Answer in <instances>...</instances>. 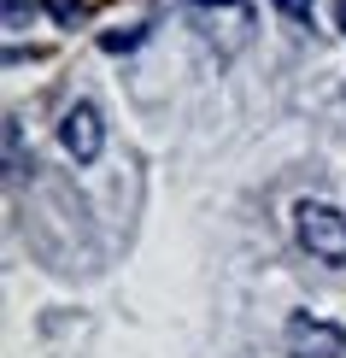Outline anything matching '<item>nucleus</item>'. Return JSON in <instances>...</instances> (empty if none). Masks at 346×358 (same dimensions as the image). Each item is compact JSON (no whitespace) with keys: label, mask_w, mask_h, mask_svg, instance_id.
<instances>
[{"label":"nucleus","mask_w":346,"mask_h":358,"mask_svg":"<svg viewBox=\"0 0 346 358\" xmlns=\"http://www.w3.org/2000/svg\"><path fill=\"white\" fill-rule=\"evenodd\" d=\"M294 235L317 264H346V212L329 200H299L294 206Z\"/></svg>","instance_id":"1"},{"label":"nucleus","mask_w":346,"mask_h":358,"mask_svg":"<svg viewBox=\"0 0 346 358\" xmlns=\"http://www.w3.org/2000/svg\"><path fill=\"white\" fill-rule=\"evenodd\" d=\"M59 147H65V159H77V165H94V159H100V147H106V124H100L94 100L65 106V117H59Z\"/></svg>","instance_id":"2"},{"label":"nucleus","mask_w":346,"mask_h":358,"mask_svg":"<svg viewBox=\"0 0 346 358\" xmlns=\"http://www.w3.org/2000/svg\"><path fill=\"white\" fill-rule=\"evenodd\" d=\"M282 341H288L294 358H346V329L329 317H311V311H294Z\"/></svg>","instance_id":"3"},{"label":"nucleus","mask_w":346,"mask_h":358,"mask_svg":"<svg viewBox=\"0 0 346 358\" xmlns=\"http://www.w3.org/2000/svg\"><path fill=\"white\" fill-rule=\"evenodd\" d=\"M24 171H29L24 165V124H18V117H6V176L18 182Z\"/></svg>","instance_id":"4"},{"label":"nucleus","mask_w":346,"mask_h":358,"mask_svg":"<svg viewBox=\"0 0 346 358\" xmlns=\"http://www.w3.org/2000/svg\"><path fill=\"white\" fill-rule=\"evenodd\" d=\"M41 12H48L53 24H65V29H77V24L88 18V6H82V0H41Z\"/></svg>","instance_id":"5"},{"label":"nucleus","mask_w":346,"mask_h":358,"mask_svg":"<svg viewBox=\"0 0 346 358\" xmlns=\"http://www.w3.org/2000/svg\"><path fill=\"white\" fill-rule=\"evenodd\" d=\"M141 41H147V24H129V29H106L100 48L106 53H129V48H141Z\"/></svg>","instance_id":"6"},{"label":"nucleus","mask_w":346,"mask_h":358,"mask_svg":"<svg viewBox=\"0 0 346 358\" xmlns=\"http://www.w3.org/2000/svg\"><path fill=\"white\" fill-rule=\"evenodd\" d=\"M276 12H282V18H294V24H311L317 0H276Z\"/></svg>","instance_id":"7"},{"label":"nucleus","mask_w":346,"mask_h":358,"mask_svg":"<svg viewBox=\"0 0 346 358\" xmlns=\"http://www.w3.org/2000/svg\"><path fill=\"white\" fill-rule=\"evenodd\" d=\"M29 18H36V6H29V0H6V29H12V36H18Z\"/></svg>","instance_id":"8"},{"label":"nucleus","mask_w":346,"mask_h":358,"mask_svg":"<svg viewBox=\"0 0 346 358\" xmlns=\"http://www.w3.org/2000/svg\"><path fill=\"white\" fill-rule=\"evenodd\" d=\"M335 18H340V29H346V0H335Z\"/></svg>","instance_id":"9"},{"label":"nucleus","mask_w":346,"mask_h":358,"mask_svg":"<svg viewBox=\"0 0 346 358\" xmlns=\"http://www.w3.org/2000/svg\"><path fill=\"white\" fill-rule=\"evenodd\" d=\"M194 6H212V0H194ZM217 6H240V0H217Z\"/></svg>","instance_id":"10"},{"label":"nucleus","mask_w":346,"mask_h":358,"mask_svg":"<svg viewBox=\"0 0 346 358\" xmlns=\"http://www.w3.org/2000/svg\"><path fill=\"white\" fill-rule=\"evenodd\" d=\"M340 100H346V88H340Z\"/></svg>","instance_id":"11"}]
</instances>
